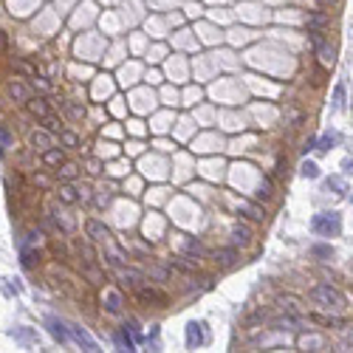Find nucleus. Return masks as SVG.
Wrapping results in <instances>:
<instances>
[{
    "mask_svg": "<svg viewBox=\"0 0 353 353\" xmlns=\"http://www.w3.org/2000/svg\"><path fill=\"white\" fill-rule=\"evenodd\" d=\"M6 46H9V40H6V34L0 31V51H6Z\"/></svg>",
    "mask_w": 353,
    "mask_h": 353,
    "instance_id": "c85d7f7f",
    "label": "nucleus"
},
{
    "mask_svg": "<svg viewBox=\"0 0 353 353\" xmlns=\"http://www.w3.org/2000/svg\"><path fill=\"white\" fill-rule=\"evenodd\" d=\"M206 342V334H203L201 322H190L187 325V347H201Z\"/></svg>",
    "mask_w": 353,
    "mask_h": 353,
    "instance_id": "7ed1b4c3",
    "label": "nucleus"
},
{
    "mask_svg": "<svg viewBox=\"0 0 353 353\" xmlns=\"http://www.w3.org/2000/svg\"><path fill=\"white\" fill-rule=\"evenodd\" d=\"M308 26H311V28L325 26V17H322V14H314V17H308Z\"/></svg>",
    "mask_w": 353,
    "mask_h": 353,
    "instance_id": "5701e85b",
    "label": "nucleus"
},
{
    "mask_svg": "<svg viewBox=\"0 0 353 353\" xmlns=\"http://www.w3.org/2000/svg\"><path fill=\"white\" fill-rule=\"evenodd\" d=\"M59 201H62V203L79 201V190H74L71 184H62V187H59Z\"/></svg>",
    "mask_w": 353,
    "mask_h": 353,
    "instance_id": "f8f14e48",
    "label": "nucleus"
},
{
    "mask_svg": "<svg viewBox=\"0 0 353 353\" xmlns=\"http://www.w3.org/2000/svg\"><path fill=\"white\" fill-rule=\"evenodd\" d=\"M232 235H235V240H237V243H249V240H252V229H249L246 223H235Z\"/></svg>",
    "mask_w": 353,
    "mask_h": 353,
    "instance_id": "ddd939ff",
    "label": "nucleus"
},
{
    "mask_svg": "<svg viewBox=\"0 0 353 353\" xmlns=\"http://www.w3.org/2000/svg\"><path fill=\"white\" fill-rule=\"evenodd\" d=\"M215 260L221 263V266H232V263L237 260V252H235V249H218V252H215Z\"/></svg>",
    "mask_w": 353,
    "mask_h": 353,
    "instance_id": "9d476101",
    "label": "nucleus"
},
{
    "mask_svg": "<svg viewBox=\"0 0 353 353\" xmlns=\"http://www.w3.org/2000/svg\"><path fill=\"white\" fill-rule=\"evenodd\" d=\"M311 300H314L316 305H322L325 311H345V305H347L345 294H342L339 288H334L331 283H320V286L311 291Z\"/></svg>",
    "mask_w": 353,
    "mask_h": 353,
    "instance_id": "f257e3e1",
    "label": "nucleus"
},
{
    "mask_svg": "<svg viewBox=\"0 0 353 353\" xmlns=\"http://www.w3.org/2000/svg\"><path fill=\"white\" fill-rule=\"evenodd\" d=\"M187 252H195V255H203V246L198 240H190L187 243Z\"/></svg>",
    "mask_w": 353,
    "mask_h": 353,
    "instance_id": "a878e982",
    "label": "nucleus"
},
{
    "mask_svg": "<svg viewBox=\"0 0 353 353\" xmlns=\"http://www.w3.org/2000/svg\"><path fill=\"white\" fill-rule=\"evenodd\" d=\"M9 93H12L14 99H23V102L28 99V91H26V85H20V82H12V85H9Z\"/></svg>",
    "mask_w": 353,
    "mask_h": 353,
    "instance_id": "f3484780",
    "label": "nucleus"
},
{
    "mask_svg": "<svg viewBox=\"0 0 353 353\" xmlns=\"http://www.w3.org/2000/svg\"><path fill=\"white\" fill-rule=\"evenodd\" d=\"M12 339L14 342H23V345H37V334H34L31 328H14Z\"/></svg>",
    "mask_w": 353,
    "mask_h": 353,
    "instance_id": "0eeeda50",
    "label": "nucleus"
},
{
    "mask_svg": "<svg viewBox=\"0 0 353 353\" xmlns=\"http://www.w3.org/2000/svg\"><path fill=\"white\" fill-rule=\"evenodd\" d=\"M342 105H345V82H339V85H336V91H334V108L339 111Z\"/></svg>",
    "mask_w": 353,
    "mask_h": 353,
    "instance_id": "6ab92c4d",
    "label": "nucleus"
},
{
    "mask_svg": "<svg viewBox=\"0 0 353 353\" xmlns=\"http://www.w3.org/2000/svg\"><path fill=\"white\" fill-rule=\"evenodd\" d=\"M43 164H48V167H59V164H62V150H59V147L46 150L43 153Z\"/></svg>",
    "mask_w": 353,
    "mask_h": 353,
    "instance_id": "9b49d317",
    "label": "nucleus"
},
{
    "mask_svg": "<svg viewBox=\"0 0 353 353\" xmlns=\"http://www.w3.org/2000/svg\"><path fill=\"white\" fill-rule=\"evenodd\" d=\"M31 85H34V88H40V91H48V85L43 82V79H37V77L31 79Z\"/></svg>",
    "mask_w": 353,
    "mask_h": 353,
    "instance_id": "cd10ccee",
    "label": "nucleus"
},
{
    "mask_svg": "<svg viewBox=\"0 0 353 353\" xmlns=\"http://www.w3.org/2000/svg\"><path fill=\"white\" fill-rule=\"evenodd\" d=\"M257 195H260V198H271V181H268V178L260 184V192H257Z\"/></svg>",
    "mask_w": 353,
    "mask_h": 353,
    "instance_id": "4be33fe9",
    "label": "nucleus"
},
{
    "mask_svg": "<svg viewBox=\"0 0 353 353\" xmlns=\"http://www.w3.org/2000/svg\"><path fill=\"white\" fill-rule=\"evenodd\" d=\"M300 175H302V178H316V175H320V167H316L314 161H302Z\"/></svg>",
    "mask_w": 353,
    "mask_h": 353,
    "instance_id": "4468645a",
    "label": "nucleus"
},
{
    "mask_svg": "<svg viewBox=\"0 0 353 353\" xmlns=\"http://www.w3.org/2000/svg\"><path fill=\"white\" fill-rule=\"evenodd\" d=\"M314 255L316 257H331V249L328 246H314Z\"/></svg>",
    "mask_w": 353,
    "mask_h": 353,
    "instance_id": "bb28decb",
    "label": "nucleus"
},
{
    "mask_svg": "<svg viewBox=\"0 0 353 353\" xmlns=\"http://www.w3.org/2000/svg\"><path fill=\"white\" fill-rule=\"evenodd\" d=\"M59 136H62V142H65L68 147H77V136H74V133H65V130H62Z\"/></svg>",
    "mask_w": 353,
    "mask_h": 353,
    "instance_id": "393cba45",
    "label": "nucleus"
},
{
    "mask_svg": "<svg viewBox=\"0 0 353 353\" xmlns=\"http://www.w3.org/2000/svg\"><path fill=\"white\" fill-rule=\"evenodd\" d=\"M119 277L124 280V286H127V288H136V291L142 288V274H138V271H133V268H127V271H122Z\"/></svg>",
    "mask_w": 353,
    "mask_h": 353,
    "instance_id": "1a4fd4ad",
    "label": "nucleus"
},
{
    "mask_svg": "<svg viewBox=\"0 0 353 353\" xmlns=\"http://www.w3.org/2000/svg\"><path fill=\"white\" fill-rule=\"evenodd\" d=\"M77 172H79V167H77V164H62L59 175L65 178V181H71V178H77Z\"/></svg>",
    "mask_w": 353,
    "mask_h": 353,
    "instance_id": "aec40b11",
    "label": "nucleus"
},
{
    "mask_svg": "<svg viewBox=\"0 0 353 353\" xmlns=\"http://www.w3.org/2000/svg\"><path fill=\"white\" fill-rule=\"evenodd\" d=\"M311 229H314L320 237H336L342 232V218L336 215V212H320V215H314V221H311Z\"/></svg>",
    "mask_w": 353,
    "mask_h": 353,
    "instance_id": "f03ea898",
    "label": "nucleus"
},
{
    "mask_svg": "<svg viewBox=\"0 0 353 353\" xmlns=\"http://www.w3.org/2000/svg\"><path fill=\"white\" fill-rule=\"evenodd\" d=\"M46 124H48V130L51 133H62V122H59L57 116H51V113L46 116Z\"/></svg>",
    "mask_w": 353,
    "mask_h": 353,
    "instance_id": "412c9836",
    "label": "nucleus"
},
{
    "mask_svg": "<svg viewBox=\"0 0 353 353\" xmlns=\"http://www.w3.org/2000/svg\"><path fill=\"white\" fill-rule=\"evenodd\" d=\"M26 108H28V113H31V116H40V119L48 116L46 99H40V96H28V99H26Z\"/></svg>",
    "mask_w": 353,
    "mask_h": 353,
    "instance_id": "423d86ee",
    "label": "nucleus"
},
{
    "mask_svg": "<svg viewBox=\"0 0 353 353\" xmlns=\"http://www.w3.org/2000/svg\"><path fill=\"white\" fill-rule=\"evenodd\" d=\"M46 325H48V331H51V336H54V339H57L59 345H65V342H68V334H71V331H68V328L62 325V322H59L57 316H48V320H46Z\"/></svg>",
    "mask_w": 353,
    "mask_h": 353,
    "instance_id": "20e7f679",
    "label": "nucleus"
},
{
    "mask_svg": "<svg viewBox=\"0 0 353 353\" xmlns=\"http://www.w3.org/2000/svg\"><path fill=\"white\" fill-rule=\"evenodd\" d=\"M9 147H12V133H9L3 124H0V153H6Z\"/></svg>",
    "mask_w": 353,
    "mask_h": 353,
    "instance_id": "a211bd4d",
    "label": "nucleus"
},
{
    "mask_svg": "<svg viewBox=\"0 0 353 353\" xmlns=\"http://www.w3.org/2000/svg\"><path fill=\"white\" fill-rule=\"evenodd\" d=\"M68 331H71V336H74V342H77V345H82L85 350H96V342H93L79 325H68Z\"/></svg>",
    "mask_w": 353,
    "mask_h": 353,
    "instance_id": "39448f33",
    "label": "nucleus"
},
{
    "mask_svg": "<svg viewBox=\"0 0 353 353\" xmlns=\"http://www.w3.org/2000/svg\"><path fill=\"white\" fill-rule=\"evenodd\" d=\"M85 229H88V235H91L93 240H105V243H108V237H111V235H108V229H105V226H102L99 221H88Z\"/></svg>",
    "mask_w": 353,
    "mask_h": 353,
    "instance_id": "6e6552de",
    "label": "nucleus"
},
{
    "mask_svg": "<svg viewBox=\"0 0 353 353\" xmlns=\"http://www.w3.org/2000/svg\"><path fill=\"white\" fill-rule=\"evenodd\" d=\"M334 144H336V136H334V133H328V136H322L320 142H316V150H320V153H328L331 147H334Z\"/></svg>",
    "mask_w": 353,
    "mask_h": 353,
    "instance_id": "2eb2a0df",
    "label": "nucleus"
},
{
    "mask_svg": "<svg viewBox=\"0 0 353 353\" xmlns=\"http://www.w3.org/2000/svg\"><path fill=\"white\" fill-rule=\"evenodd\" d=\"M108 311H111V314H122V300H119L116 291L108 294Z\"/></svg>",
    "mask_w": 353,
    "mask_h": 353,
    "instance_id": "dca6fc26",
    "label": "nucleus"
},
{
    "mask_svg": "<svg viewBox=\"0 0 353 353\" xmlns=\"http://www.w3.org/2000/svg\"><path fill=\"white\" fill-rule=\"evenodd\" d=\"M31 144H43V147H46L48 136H46V133H31Z\"/></svg>",
    "mask_w": 353,
    "mask_h": 353,
    "instance_id": "b1692460",
    "label": "nucleus"
}]
</instances>
